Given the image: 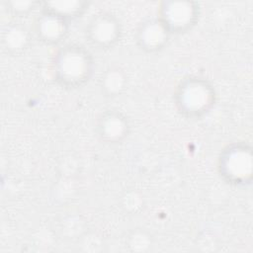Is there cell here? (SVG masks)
I'll return each instance as SVG.
<instances>
[{"label":"cell","mask_w":253,"mask_h":253,"mask_svg":"<svg viewBox=\"0 0 253 253\" xmlns=\"http://www.w3.org/2000/svg\"><path fill=\"white\" fill-rule=\"evenodd\" d=\"M217 100L213 84L198 75L183 77L173 92V102L177 112L189 120H200L208 116Z\"/></svg>","instance_id":"2"},{"label":"cell","mask_w":253,"mask_h":253,"mask_svg":"<svg viewBox=\"0 0 253 253\" xmlns=\"http://www.w3.org/2000/svg\"><path fill=\"white\" fill-rule=\"evenodd\" d=\"M170 37L171 35L156 17L140 22L134 33L137 47L147 54L162 51L169 43Z\"/></svg>","instance_id":"8"},{"label":"cell","mask_w":253,"mask_h":253,"mask_svg":"<svg viewBox=\"0 0 253 253\" xmlns=\"http://www.w3.org/2000/svg\"><path fill=\"white\" fill-rule=\"evenodd\" d=\"M84 36L95 49L106 51L120 42L123 37V24L115 14L101 11L89 19L84 28Z\"/></svg>","instance_id":"5"},{"label":"cell","mask_w":253,"mask_h":253,"mask_svg":"<svg viewBox=\"0 0 253 253\" xmlns=\"http://www.w3.org/2000/svg\"><path fill=\"white\" fill-rule=\"evenodd\" d=\"M120 206L127 214H138L145 207V200L138 190H126L121 196Z\"/></svg>","instance_id":"13"},{"label":"cell","mask_w":253,"mask_h":253,"mask_svg":"<svg viewBox=\"0 0 253 253\" xmlns=\"http://www.w3.org/2000/svg\"><path fill=\"white\" fill-rule=\"evenodd\" d=\"M91 5L90 1L67 0V1H44L41 3L43 11L55 14L69 23L80 19L85 15Z\"/></svg>","instance_id":"11"},{"label":"cell","mask_w":253,"mask_h":253,"mask_svg":"<svg viewBox=\"0 0 253 253\" xmlns=\"http://www.w3.org/2000/svg\"><path fill=\"white\" fill-rule=\"evenodd\" d=\"M34 38L32 29L18 21L10 22L2 28L1 46L9 56H22L31 48Z\"/></svg>","instance_id":"9"},{"label":"cell","mask_w":253,"mask_h":253,"mask_svg":"<svg viewBox=\"0 0 253 253\" xmlns=\"http://www.w3.org/2000/svg\"><path fill=\"white\" fill-rule=\"evenodd\" d=\"M50 66L52 78L60 87L77 90L91 81L95 71V59L83 44L67 42L56 49Z\"/></svg>","instance_id":"1"},{"label":"cell","mask_w":253,"mask_h":253,"mask_svg":"<svg viewBox=\"0 0 253 253\" xmlns=\"http://www.w3.org/2000/svg\"><path fill=\"white\" fill-rule=\"evenodd\" d=\"M156 18L171 36L184 35L199 23L201 6L192 0H164L157 6Z\"/></svg>","instance_id":"4"},{"label":"cell","mask_w":253,"mask_h":253,"mask_svg":"<svg viewBox=\"0 0 253 253\" xmlns=\"http://www.w3.org/2000/svg\"><path fill=\"white\" fill-rule=\"evenodd\" d=\"M41 3L37 1H3L2 5L4 10L13 18L23 19L41 8Z\"/></svg>","instance_id":"14"},{"label":"cell","mask_w":253,"mask_h":253,"mask_svg":"<svg viewBox=\"0 0 253 253\" xmlns=\"http://www.w3.org/2000/svg\"><path fill=\"white\" fill-rule=\"evenodd\" d=\"M70 23L61 17L40 9L35 17L32 32L40 42L47 46H60L69 36Z\"/></svg>","instance_id":"7"},{"label":"cell","mask_w":253,"mask_h":253,"mask_svg":"<svg viewBox=\"0 0 253 253\" xmlns=\"http://www.w3.org/2000/svg\"><path fill=\"white\" fill-rule=\"evenodd\" d=\"M125 245L130 252H148L154 246V237L147 229L136 227L127 232L125 237Z\"/></svg>","instance_id":"12"},{"label":"cell","mask_w":253,"mask_h":253,"mask_svg":"<svg viewBox=\"0 0 253 253\" xmlns=\"http://www.w3.org/2000/svg\"><path fill=\"white\" fill-rule=\"evenodd\" d=\"M70 228H75V229L85 233L86 222L81 215H77V214L67 215V216L63 217L62 221H59V226H58V229L62 236L61 238L68 239Z\"/></svg>","instance_id":"15"},{"label":"cell","mask_w":253,"mask_h":253,"mask_svg":"<svg viewBox=\"0 0 253 253\" xmlns=\"http://www.w3.org/2000/svg\"><path fill=\"white\" fill-rule=\"evenodd\" d=\"M246 141L226 144L219 152L216 170L219 178L228 186L245 188L253 180V151Z\"/></svg>","instance_id":"3"},{"label":"cell","mask_w":253,"mask_h":253,"mask_svg":"<svg viewBox=\"0 0 253 253\" xmlns=\"http://www.w3.org/2000/svg\"><path fill=\"white\" fill-rule=\"evenodd\" d=\"M98 86L102 96L108 99H115L122 96L127 89L128 77L124 68L112 65L101 73Z\"/></svg>","instance_id":"10"},{"label":"cell","mask_w":253,"mask_h":253,"mask_svg":"<svg viewBox=\"0 0 253 253\" xmlns=\"http://www.w3.org/2000/svg\"><path fill=\"white\" fill-rule=\"evenodd\" d=\"M131 125L128 117L118 109L102 111L95 122V133L98 139L108 145L122 144L130 134Z\"/></svg>","instance_id":"6"}]
</instances>
